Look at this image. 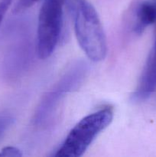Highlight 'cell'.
Masks as SVG:
<instances>
[{"instance_id":"1","label":"cell","mask_w":156,"mask_h":157,"mask_svg":"<svg viewBox=\"0 0 156 157\" xmlns=\"http://www.w3.org/2000/svg\"><path fill=\"white\" fill-rule=\"evenodd\" d=\"M76 40L87 58L101 61L107 54L106 34L95 8L87 0H66Z\"/></svg>"},{"instance_id":"2","label":"cell","mask_w":156,"mask_h":157,"mask_svg":"<svg viewBox=\"0 0 156 157\" xmlns=\"http://www.w3.org/2000/svg\"><path fill=\"white\" fill-rule=\"evenodd\" d=\"M113 116V107H105L84 117L70 130L54 156H83L96 136L110 126Z\"/></svg>"},{"instance_id":"3","label":"cell","mask_w":156,"mask_h":157,"mask_svg":"<svg viewBox=\"0 0 156 157\" xmlns=\"http://www.w3.org/2000/svg\"><path fill=\"white\" fill-rule=\"evenodd\" d=\"M66 0H44L37 29V52L41 59L49 58L59 41Z\"/></svg>"},{"instance_id":"4","label":"cell","mask_w":156,"mask_h":157,"mask_svg":"<svg viewBox=\"0 0 156 157\" xmlns=\"http://www.w3.org/2000/svg\"><path fill=\"white\" fill-rule=\"evenodd\" d=\"M87 71V64L78 62L70 67L49 91L43 96L35 113V123L41 124L50 117L54 110L64 97L76 88L85 78Z\"/></svg>"},{"instance_id":"5","label":"cell","mask_w":156,"mask_h":157,"mask_svg":"<svg viewBox=\"0 0 156 157\" xmlns=\"http://www.w3.org/2000/svg\"><path fill=\"white\" fill-rule=\"evenodd\" d=\"M156 90V40L142 71L140 81L135 92L137 100L147 99Z\"/></svg>"},{"instance_id":"6","label":"cell","mask_w":156,"mask_h":157,"mask_svg":"<svg viewBox=\"0 0 156 157\" xmlns=\"http://www.w3.org/2000/svg\"><path fill=\"white\" fill-rule=\"evenodd\" d=\"M156 22V5L153 2H144L138 7L136 13L134 31L141 34L151 25Z\"/></svg>"},{"instance_id":"7","label":"cell","mask_w":156,"mask_h":157,"mask_svg":"<svg viewBox=\"0 0 156 157\" xmlns=\"http://www.w3.org/2000/svg\"><path fill=\"white\" fill-rule=\"evenodd\" d=\"M14 118L12 115L8 113L0 114V140L2 138L9 127L12 125Z\"/></svg>"},{"instance_id":"8","label":"cell","mask_w":156,"mask_h":157,"mask_svg":"<svg viewBox=\"0 0 156 157\" xmlns=\"http://www.w3.org/2000/svg\"><path fill=\"white\" fill-rule=\"evenodd\" d=\"M22 156L21 150L14 147H6L0 151V156L18 157Z\"/></svg>"},{"instance_id":"9","label":"cell","mask_w":156,"mask_h":157,"mask_svg":"<svg viewBox=\"0 0 156 157\" xmlns=\"http://www.w3.org/2000/svg\"><path fill=\"white\" fill-rule=\"evenodd\" d=\"M40 0H18L15 8V12H18L30 7Z\"/></svg>"},{"instance_id":"10","label":"cell","mask_w":156,"mask_h":157,"mask_svg":"<svg viewBox=\"0 0 156 157\" xmlns=\"http://www.w3.org/2000/svg\"><path fill=\"white\" fill-rule=\"evenodd\" d=\"M13 0H0V25Z\"/></svg>"},{"instance_id":"11","label":"cell","mask_w":156,"mask_h":157,"mask_svg":"<svg viewBox=\"0 0 156 157\" xmlns=\"http://www.w3.org/2000/svg\"><path fill=\"white\" fill-rule=\"evenodd\" d=\"M153 2H154V4H155V5H156V0H154V1H153Z\"/></svg>"}]
</instances>
